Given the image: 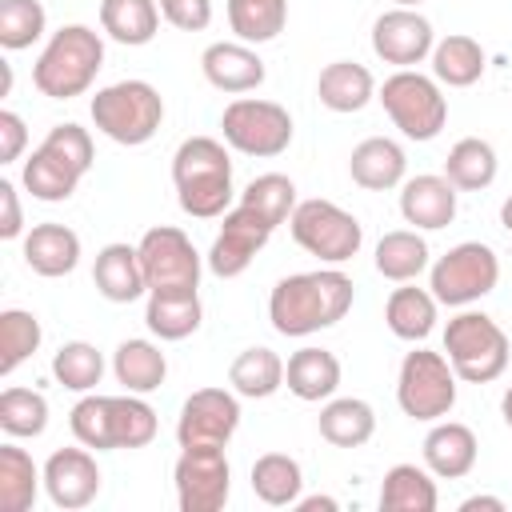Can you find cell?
Returning a JSON list of instances; mask_svg holds the SVG:
<instances>
[{
    "label": "cell",
    "mask_w": 512,
    "mask_h": 512,
    "mask_svg": "<svg viewBox=\"0 0 512 512\" xmlns=\"http://www.w3.org/2000/svg\"><path fill=\"white\" fill-rule=\"evenodd\" d=\"M356 300L352 276L340 268H316V272H292L276 280L268 296V320L280 336H312L320 328H332L348 316Z\"/></svg>",
    "instance_id": "obj_1"
},
{
    "label": "cell",
    "mask_w": 512,
    "mask_h": 512,
    "mask_svg": "<svg viewBox=\"0 0 512 512\" xmlns=\"http://www.w3.org/2000/svg\"><path fill=\"white\" fill-rule=\"evenodd\" d=\"M176 200L196 220H216L232 204V160L216 136H188L172 156Z\"/></svg>",
    "instance_id": "obj_2"
},
{
    "label": "cell",
    "mask_w": 512,
    "mask_h": 512,
    "mask_svg": "<svg viewBox=\"0 0 512 512\" xmlns=\"http://www.w3.org/2000/svg\"><path fill=\"white\" fill-rule=\"evenodd\" d=\"M68 424H72V436L84 448H96V452L144 448L156 436V412L136 392H124V396H84L68 412Z\"/></svg>",
    "instance_id": "obj_3"
},
{
    "label": "cell",
    "mask_w": 512,
    "mask_h": 512,
    "mask_svg": "<svg viewBox=\"0 0 512 512\" xmlns=\"http://www.w3.org/2000/svg\"><path fill=\"white\" fill-rule=\"evenodd\" d=\"M100 68H104L100 32L88 24H64L60 32H52L44 52L36 56L32 84L48 100H72V96H84L92 88Z\"/></svg>",
    "instance_id": "obj_4"
},
{
    "label": "cell",
    "mask_w": 512,
    "mask_h": 512,
    "mask_svg": "<svg viewBox=\"0 0 512 512\" xmlns=\"http://www.w3.org/2000/svg\"><path fill=\"white\" fill-rule=\"evenodd\" d=\"M444 356L464 384H492L504 376L512 344L488 312H456L444 328Z\"/></svg>",
    "instance_id": "obj_5"
},
{
    "label": "cell",
    "mask_w": 512,
    "mask_h": 512,
    "mask_svg": "<svg viewBox=\"0 0 512 512\" xmlns=\"http://www.w3.org/2000/svg\"><path fill=\"white\" fill-rule=\"evenodd\" d=\"M164 96L148 80H116L92 96V124L116 144H148L160 132Z\"/></svg>",
    "instance_id": "obj_6"
},
{
    "label": "cell",
    "mask_w": 512,
    "mask_h": 512,
    "mask_svg": "<svg viewBox=\"0 0 512 512\" xmlns=\"http://www.w3.org/2000/svg\"><path fill=\"white\" fill-rule=\"evenodd\" d=\"M380 104L388 120L408 136V140H436L440 128L448 124V96L440 92L436 76H424L416 68H396L380 84Z\"/></svg>",
    "instance_id": "obj_7"
},
{
    "label": "cell",
    "mask_w": 512,
    "mask_h": 512,
    "mask_svg": "<svg viewBox=\"0 0 512 512\" xmlns=\"http://www.w3.org/2000/svg\"><path fill=\"white\" fill-rule=\"evenodd\" d=\"M396 404L404 416L420 424H436L456 408V372L444 352L432 348H412L400 360L396 376Z\"/></svg>",
    "instance_id": "obj_8"
},
{
    "label": "cell",
    "mask_w": 512,
    "mask_h": 512,
    "mask_svg": "<svg viewBox=\"0 0 512 512\" xmlns=\"http://www.w3.org/2000/svg\"><path fill=\"white\" fill-rule=\"evenodd\" d=\"M288 228H292V240H296L308 256H316V260H324V264H344V260H352V256L360 252V244H364L360 220H356L352 212H344L340 204L320 200V196L300 200V204L292 208V216H288Z\"/></svg>",
    "instance_id": "obj_9"
},
{
    "label": "cell",
    "mask_w": 512,
    "mask_h": 512,
    "mask_svg": "<svg viewBox=\"0 0 512 512\" xmlns=\"http://www.w3.org/2000/svg\"><path fill=\"white\" fill-rule=\"evenodd\" d=\"M220 132H224L228 148L256 156V160H272V156L288 152V144H292V116L276 100L236 96L220 116Z\"/></svg>",
    "instance_id": "obj_10"
},
{
    "label": "cell",
    "mask_w": 512,
    "mask_h": 512,
    "mask_svg": "<svg viewBox=\"0 0 512 512\" xmlns=\"http://www.w3.org/2000/svg\"><path fill=\"white\" fill-rule=\"evenodd\" d=\"M496 284H500V256L480 240H464V244L448 248L428 272L432 296L448 308H468V304L484 300Z\"/></svg>",
    "instance_id": "obj_11"
},
{
    "label": "cell",
    "mask_w": 512,
    "mask_h": 512,
    "mask_svg": "<svg viewBox=\"0 0 512 512\" xmlns=\"http://www.w3.org/2000/svg\"><path fill=\"white\" fill-rule=\"evenodd\" d=\"M140 268L148 280V292H164V296H184L200 288V252L192 248V240L172 228V224H156L140 236Z\"/></svg>",
    "instance_id": "obj_12"
},
{
    "label": "cell",
    "mask_w": 512,
    "mask_h": 512,
    "mask_svg": "<svg viewBox=\"0 0 512 512\" xmlns=\"http://www.w3.org/2000/svg\"><path fill=\"white\" fill-rule=\"evenodd\" d=\"M172 480L180 512H220L232 492V468L224 448H184Z\"/></svg>",
    "instance_id": "obj_13"
},
{
    "label": "cell",
    "mask_w": 512,
    "mask_h": 512,
    "mask_svg": "<svg viewBox=\"0 0 512 512\" xmlns=\"http://www.w3.org/2000/svg\"><path fill=\"white\" fill-rule=\"evenodd\" d=\"M240 428V400L228 388H196L180 404V448H224Z\"/></svg>",
    "instance_id": "obj_14"
},
{
    "label": "cell",
    "mask_w": 512,
    "mask_h": 512,
    "mask_svg": "<svg viewBox=\"0 0 512 512\" xmlns=\"http://www.w3.org/2000/svg\"><path fill=\"white\" fill-rule=\"evenodd\" d=\"M272 232H276V228H272L256 208H248V204L228 208V212H224V224H220V232H216V240H212V248H208V268H212L220 280L240 276V272L256 260V252L272 240Z\"/></svg>",
    "instance_id": "obj_15"
},
{
    "label": "cell",
    "mask_w": 512,
    "mask_h": 512,
    "mask_svg": "<svg viewBox=\"0 0 512 512\" xmlns=\"http://www.w3.org/2000/svg\"><path fill=\"white\" fill-rule=\"evenodd\" d=\"M432 48L436 32L428 16H420L416 8H388L372 24V52L392 68H412L424 56H432Z\"/></svg>",
    "instance_id": "obj_16"
},
{
    "label": "cell",
    "mask_w": 512,
    "mask_h": 512,
    "mask_svg": "<svg viewBox=\"0 0 512 512\" xmlns=\"http://www.w3.org/2000/svg\"><path fill=\"white\" fill-rule=\"evenodd\" d=\"M44 492L56 508L80 512L100 496V468L88 448H56L44 460Z\"/></svg>",
    "instance_id": "obj_17"
},
{
    "label": "cell",
    "mask_w": 512,
    "mask_h": 512,
    "mask_svg": "<svg viewBox=\"0 0 512 512\" xmlns=\"http://www.w3.org/2000/svg\"><path fill=\"white\" fill-rule=\"evenodd\" d=\"M400 216L412 228L440 232L456 220V184L436 172H420L400 184Z\"/></svg>",
    "instance_id": "obj_18"
},
{
    "label": "cell",
    "mask_w": 512,
    "mask_h": 512,
    "mask_svg": "<svg viewBox=\"0 0 512 512\" xmlns=\"http://www.w3.org/2000/svg\"><path fill=\"white\" fill-rule=\"evenodd\" d=\"M200 72H204V80L212 88L232 92V96L260 88L264 76H268L264 72V60L244 40H216V44H208L204 56H200Z\"/></svg>",
    "instance_id": "obj_19"
},
{
    "label": "cell",
    "mask_w": 512,
    "mask_h": 512,
    "mask_svg": "<svg viewBox=\"0 0 512 512\" xmlns=\"http://www.w3.org/2000/svg\"><path fill=\"white\" fill-rule=\"evenodd\" d=\"M480 444L476 432L460 420H436L432 432L424 436V468L440 480H460L476 468Z\"/></svg>",
    "instance_id": "obj_20"
},
{
    "label": "cell",
    "mask_w": 512,
    "mask_h": 512,
    "mask_svg": "<svg viewBox=\"0 0 512 512\" xmlns=\"http://www.w3.org/2000/svg\"><path fill=\"white\" fill-rule=\"evenodd\" d=\"M92 280H96V292L112 304H132L148 292V280H144V268H140V248L136 244H104L96 252V264H92Z\"/></svg>",
    "instance_id": "obj_21"
},
{
    "label": "cell",
    "mask_w": 512,
    "mask_h": 512,
    "mask_svg": "<svg viewBox=\"0 0 512 512\" xmlns=\"http://www.w3.org/2000/svg\"><path fill=\"white\" fill-rule=\"evenodd\" d=\"M404 172H408V156L396 140L388 136H368L352 148L348 156V176L352 184L368 188V192H388V188H400L404 184Z\"/></svg>",
    "instance_id": "obj_22"
},
{
    "label": "cell",
    "mask_w": 512,
    "mask_h": 512,
    "mask_svg": "<svg viewBox=\"0 0 512 512\" xmlns=\"http://www.w3.org/2000/svg\"><path fill=\"white\" fill-rule=\"evenodd\" d=\"M284 384L296 400H308V404H320V400H332L336 388H340V360L336 352L328 348H316V344H304L288 356L284 364Z\"/></svg>",
    "instance_id": "obj_23"
},
{
    "label": "cell",
    "mask_w": 512,
    "mask_h": 512,
    "mask_svg": "<svg viewBox=\"0 0 512 512\" xmlns=\"http://www.w3.org/2000/svg\"><path fill=\"white\" fill-rule=\"evenodd\" d=\"M24 264L36 276H48V280L68 276L80 264V236L68 224H56V220L32 224V232L24 236Z\"/></svg>",
    "instance_id": "obj_24"
},
{
    "label": "cell",
    "mask_w": 512,
    "mask_h": 512,
    "mask_svg": "<svg viewBox=\"0 0 512 512\" xmlns=\"http://www.w3.org/2000/svg\"><path fill=\"white\" fill-rule=\"evenodd\" d=\"M316 96H320V104L328 112H360L376 96V80L356 60H332V64L320 68Z\"/></svg>",
    "instance_id": "obj_25"
},
{
    "label": "cell",
    "mask_w": 512,
    "mask_h": 512,
    "mask_svg": "<svg viewBox=\"0 0 512 512\" xmlns=\"http://www.w3.org/2000/svg\"><path fill=\"white\" fill-rule=\"evenodd\" d=\"M316 428L320 436L332 444V448H360L372 440L376 432V412L368 400L360 396H332L320 416H316Z\"/></svg>",
    "instance_id": "obj_26"
},
{
    "label": "cell",
    "mask_w": 512,
    "mask_h": 512,
    "mask_svg": "<svg viewBox=\"0 0 512 512\" xmlns=\"http://www.w3.org/2000/svg\"><path fill=\"white\" fill-rule=\"evenodd\" d=\"M112 372H116V384H124V392H136V396H148L164 384L168 376V360L164 352L152 344V340H120L116 352H112Z\"/></svg>",
    "instance_id": "obj_27"
},
{
    "label": "cell",
    "mask_w": 512,
    "mask_h": 512,
    "mask_svg": "<svg viewBox=\"0 0 512 512\" xmlns=\"http://www.w3.org/2000/svg\"><path fill=\"white\" fill-rule=\"evenodd\" d=\"M160 0H100V28L128 48L152 44L160 32Z\"/></svg>",
    "instance_id": "obj_28"
},
{
    "label": "cell",
    "mask_w": 512,
    "mask_h": 512,
    "mask_svg": "<svg viewBox=\"0 0 512 512\" xmlns=\"http://www.w3.org/2000/svg\"><path fill=\"white\" fill-rule=\"evenodd\" d=\"M440 492L428 468L416 464H392L380 484V508L384 512H436Z\"/></svg>",
    "instance_id": "obj_29"
},
{
    "label": "cell",
    "mask_w": 512,
    "mask_h": 512,
    "mask_svg": "<svg viewBox=\"0 0 512 512\" xmlns=\"http://www.w3.org/2000/svg\"><path fill=\"white\" fill-rule=\"evenodd\" d=\"M484 64H488V56H484L480 40H472L464 32H452V36L436 40V48H432V76L448 88H472L484 76Z\"/></svg>",
    "instance_id": "obj_30"
},
{
    "label": "cell",
    "mask_w": 512,
    "mask_h": 512,
    "mask_svg": "<svg viewBox=\"0 0 512 512\" xmlns=\"http://www.w3.org/2000/svg\"><path fill=\"white\" fill-rule=\"evenodd\" d=\"M248 480H252L256 500H264L268 508H292L300 500V488H304L300 460H292L288 452H264V456H256Z\"/></svg>",
    "instance_id": "obj_31"
},
{
    "label": "cell",
    "mask_w": 512,
    "mask_h": 512,
    "mask_svg": "<svg viewBox=\"0 0 512 512\" xmlns=\"http://www.w3.org/2000/svg\"><path fill=\"white\" fill-rule=\"evenodd\" d=\"M436 304L440 300L432 292H424V288H412V284L392 288V296L384 304V324L392 328V336L416 344V340L432 336V328H436Z\"/></svg>",
    "instance_id": "obj_32"
},
{
    "label": "cell",
    "mask_w": 512,
    "mask_h": 512,
    "mask_svg": "<svg viewBox=\"0 0 512 512\" xmlns=\"http://www.w3.org/2000/svg\"><path fill=\"white\" fill-rule=\"evenodd\" d=\"M428 268V244L416 228L384 232L376 244V272L392 284H408Z\"/></svg>",
    "instance_id": "obj_33"
},
{
    "label": "cell",
    "mask_w": 512,
    "mask_h": 512,
    "mask_svg": "<svg viewBox=\"0 0 512 512\" xmlns=\"http://www.w3.org/2000/svg\"><path fill=\"white\" fill-rule=\"evenodd\" d=\"M228 384L236 396H248V400H264L272 392L284 388V360L272 352V348H244L232 368H228Z\"/></svg>",
    "instance_id": "obj_34"
},
{
    "label": "cell",
    "mask_w": 512,
    "mask_h": 512,
    "mask_svg": "<svg viewBox=\"0 0 512 512\" xmlns=\"http://www.w3.org/2000/svg\"><path fill=\"white\" fill-rule=\"evenodd\" d=\"M40 484H44V468H36V460L24 448L0 444V508L28 512L36 504Z\"/></svg>",
    "instance_id": "obj_35"
},
{
    "label": "cell",
    "mask_w": 512,
    "mask_h": 512,
    "mask_svg": "<svg viewBox=\"0 0 512 512\" xmlns=\"http://www.w3.org/2000/svg\"><path fill=\"white\" fill-rule=\"evenodd\" d=\"M496 148L480 136H464L448 148V160H444V176L456 184V192H480L496 180Z\"/></svg>",
    "instance_id": "obj_36"
},
{
    "label": "cell",
    "mask_w": 512,
    "mask_h": 512,
    "mask_svg": "<svg viewBox=\"0 0 512 512\" xmlns=\"http://www.w3.org/2000/svg\"><path fill=\"white\" fill-rule=\"evenodd\" d=\"M204 308H200V292H184V296H164V292H148V308H144V324L152 336L160 340H184L200 328Z\"/></svg>",
    "instance_id": "obj_37"
},
{
    "label": "cell",
    "mask_w": 512,
    "mask_h": 512,
    "mask_svg": "<svg viewBox=\"0 0 512 512\" xmlns=\"http://www.w3.org/2000/svg\"><path fill=\"white\" fill-rule=\"evenodd\" d=\"M288 24V0H228V28L244 44H268Z\"/></svg>",
    "instance_id": "obj_38"
},
{
    "label": "cell",
    "mask_w": 512,
    "mask_h": 512,
    "mask_svg": "<svg viewBox=\"0 0 512 512\" xmlns=\"http://www.w3.org/2000/svg\"><path fill=\"white\" fill-rule=\"evenodd\" d=\"M24 188L32 192V200H44V204H60L76 192V184L84 180L76 168H68L60 156H52L48 148H36L28 160H24V172H20Z\"/></svg>",
    "instance_id": "obj_39"
},
{
    "label": "cell",
    "mask_w": 512,
    "mask_h": 512,
    "mask_svg": "<svg viewBox=\"0 0 512 512\" xmlns=\"http://www.w3.org/2000/svg\"><path fill=\"white\" fill-rule=\"evenodd\" d=\"M52 376L68 392H92L100 384V376H104V356L88 340H68L52 356Z\"/></svg>",
    "instance_id": "obj_40"
},
{
    "label": "cell",
    "mask_w": 512,
    "mask_h": 512,
    "mask_svg": "<svg viewBox=\"0 0 512 512\" xmlns=\"http://www.w3.org/2000/svg\"><path fill=\"white\" fill-rule=\"evenodd\" d=\"M44 332L40 320L24 308H4L0 312V376H12L36 348H40Z\"/></svg>",
    "instance_id": "obj_41"
},
{
    "label": "cell",
    "mask_w": 512,
    "mask_h": 512,
    "mask_svg": "<svg viewBox=\"0 0 512 512\" xmlns=\"http://www.w3.org/2000/svg\"><path fill=\"white\" fill-rule=\"evenodd\" d=\"M240 204L256 208L272 228H280V224L292 216V208H296L300 200H296L292 176H284V172H264V176L248 180V188L240 192Z\"/></svg>",
    "instance_id": "obj_42"
},
{
    "label": "cell",
    "mask_w": 512,
    "mask_h": 512,
    "mask_svg": "<svg viewBox=\"0 0 512 512\" xmlns=\"http://www.w3.org/2000/svg\"><path fill=\"white\" fill-rule=\"evenodd\" d=\"M0 428L8 436H40L48 428V400L36 388H4L0 392Z\"/></svg>",
    "instance_id": "obj_43"
},
{
    "label": "cell",
    "mask_w": 512,
    "mask_h": 512,
    "mask_svg": "<svg viewBox=\"0 0 512 512\" xmlns=\"http://www.w3.org/2000/svg\"><path fill=\"white\" fill-rule=\"evenodd\" d=\"M48 28V12L40 0H0V48L20 52L32 48Z\"/></svg>",
    "instance_id": "obj_44"
},
{
    "label": "cell",
    "mask_w": 512,
    "mask_h": 512,
    "mask_svg": "<svg viewBox=\"0 0 512 512\" xmlns=\"http://www.w3.org/2000/svg\"><path fill=\"white\" fill-rule=\"evenodd\" d=\"M40 148H48L52 156H60L68 168H76L80 176H88V168H92V136H88V128H80V124H56L48 136H44V144Z\"/></svg>",
    "instance_id": "obj_45"
},
{
    "label": "cell",
    "mask_w": 512,
    "mask_h": 512,
    "mask_svg": "<svg viewBox=\"0 0 512 512\" xmlns=\"http://www.w3.org/2000/svg\"><path fill=\"white\" fill-rule=\"evenodd\" d=\"M160 12L180 32H204L212 24V0H160Z\"/></svg>",
    "instance_id": "obj_46"
},
{
    "label": "cell",
    "mask_w": 512,
    "mask_h": 512,
    "mask_svg": "<svg viewBox=\"0 0 512 512\" xmlns=\"http://www.w3.org/2000/svg\"><path fill=\"white\" fill-rule=\"evenodd\" d=\"M24 144H28V128H24V120H20L12 108H4V112H0V164L20 160Z\"/></svg>",
    "instance_id": "obj_47"
},
{
    "label": "cell",
    "mask_w": 512,
    "mask_h": 512,
    "mask_svg": "<svg viewBox=\"0 0 512 512\" xmlns=\"http://www.w3.org/2000/svg\"><path fill=\"white\" fill-rule=\"evenodd\" d=\"M20 232H24V212H20V200H16V184L0 180V236L16 240Z\"/></svg>",
    "instance_id": "obj_48"
},
{
    "label": "cell",
    "mask_w": 512,
    "mask_h": 512,
    "mask_svg": "<svg viewBox=\"0 0 512 512\" xmlns=\"http://www.w3.org/2000/svg\"><path fill=\"white\" fill-rule=\"evenodd\" d=\"M476 508L504 512V500H500V496H468V500H460V512H476Z\"/></svg>",
    "instance_id": "obj_49"
},
{
    "label": "cell",
    "mask_w": 512,
    "mask_h": 512,
    "mask_svg": "<svg viewBox=\"0 0 512 512\" xmlns=\"http://www.w3.org/2000/svg\"><path fill=\"white\" fill-rule=\"evenodd\" d=\"M292 508H300V512H316V508H324V512H336L340 504H336L332 496H300Z\"/></svg>",
    "instance_id": "obj_50"
},
{
    "label": "cell",
    "mask_w": 512,
    "mask_h": 512,
    "mask_svg": "<svg viewBox=\"0 0 512 512\" xmlns=\"http://www.w3.org/2000/svg\"><path fill=\"white\" fill-rule=\"evenodd\" d=\"M500 416H504V424L512 428V384H508L504 396H500Z\"/></svg>",
    "instance_id": "obj_51"
},
{
    "label": "cell",
    "mask_w": 512,
    "mask_h": 512,
    "mask_svg": "<svg viewBox=\"0 0 512 512\" xmlns=\"http://www.w3.org/2000/svg\"><path fill=\"white\" fill-rule=\"evenodd\" d=\"M500 224H504V228L512 232V196H508V200L500 204Z\"/></svg>",
    "instance_id": "obj_52"
},
{
    "label": "cell",
    "mask_w": 512,
    "mask_h": 512,
    "mask_svg": "<svg viewBox=\"0 0 512 512\" xmlns=\"http://www.w3.org/2000/svg\"><path fill=\"white\" fill-rule=\"evenodd\" d=\"M392 4H396V8H420L424 0H392Z\"/></svg>",
    "instance_id": "obj_53"
}]
</instances>
